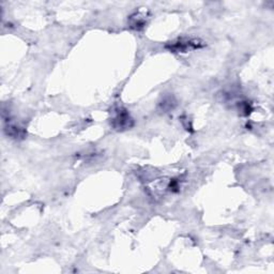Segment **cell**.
<instances>
[{"mask_svg":"<svg viewBox=\"0 0 274 274\" xmlns=\"http://www.w3.org/2000/svg\"><path fill=\"white\" fill-rule=\"evenodd\" d=\"M133 120L129 113L124 109H119L113 119V126L117 130H124L132 126Z\"/></svg>","mask_w":274,"mask_h":274,"instance_id":"6da1fadb","label":"cell"}]
</instances>
